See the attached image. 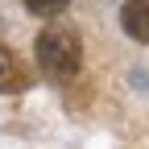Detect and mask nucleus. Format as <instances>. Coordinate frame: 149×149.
I'll return each instance as SVG.
<instances>
[{
	"instance_id": "obj_1",
	"label": "nucleus",
	"mask_w": 149,
	"mask_h": 149,
	"mask_svg": "<svg viewBox=\"0 0 149 149\" xmlns=\"http://www.w3.org/2000/svg\"><path fill=\"white\" fill-rule=\"evenodd\" d=\"M37 62H42V70L50 74V79H74L83 66V37L74 25H62V21H54L46 25L42 33H37Z\"/></svg>"
},
{
	"instance_id": "obj_2",
	"label": "nucleus",
	"mask_w": 149,
	"mask_h": 149,
	"mask_svg": "<svg viewBox=\"0 0 149 149\" xmlns=\"http://www.w3.org/2000/svg\"><path fill=\"white\" fill-rule=\"evenodd\" d=\"M29 87V70L8 46H0V95H21Z\"/></svg>"
},
{
	"instance_id": "obj_3",
	"label": "nucleus",
	"mask_w": 149,
	"mask_h": 149,
	"mask_svg": "<svg viewBox=\"0 0 149 149\" xmlns=\"http://www.w3.org/2000/svg\"><path fill=\"white\" fill-rule=\"evenodd\" d=\"M120 25L124 33L133 37V42H149V0H124V8H120Z\"/></svg>"
},
{
	"instance_id": "obj_4",
	"label": "nucleus",
	"mask_w": 149,
	"mask_h": 149,
	"mask_svg": "<svg viewBox=\"0 0 149 149\" xmlns=\"http://www.w3.org/2000/svg\"><path fill=\"white\" fill-rule=\"evenodd\" d=\"M66 4L70 0H25V8L33 17H58V13H66Z\"/></svg>"
}]
</instances>
